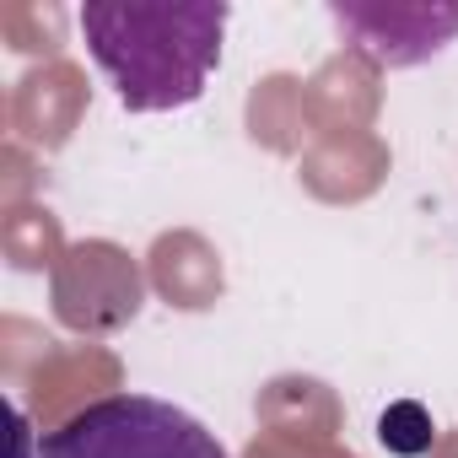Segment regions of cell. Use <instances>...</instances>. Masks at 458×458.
<instances>
[{"label":"cell","instance_id":"1","mask_svg":"<svg viewBox=\"0 0 458 458\" xmlns=\"http://www.w3.org/2000/svg\"><path fill=\"white\" fill-rule=\"evenodd\" d=\"M87 55L130 114L199 103L233 22L226 0H87L76 12Z\"/></svg>","mask_w":458,"mask_h":458},{"label":"cell","instance_id":"2","mask_svg":"<svg viewBox=\"0 0 458 458\" xmlns=\"http://www.w3.org/2000/svg\"><path fill=\"white\" fill-rule=\"evenodd\" d=\"M38 458H233L205 420L151 394H108L65 415Z\"/></svg>","mask_w":458,"mask_h":458},{"label":"cell","instance_id":"3","mask_svg":"<svg viewBox=\"0 0 458 458\" xmlns=\"http://www.w3.org/2000/svg\"><path fill=\"white\" fill-rule=\"evenodd\" d=\"M335 28L351 49H361L377 71H404L442 55L458 38V6L442 0H335Z\"/></svg>","mask_w":458,"mask_h":458}]
</instances>
